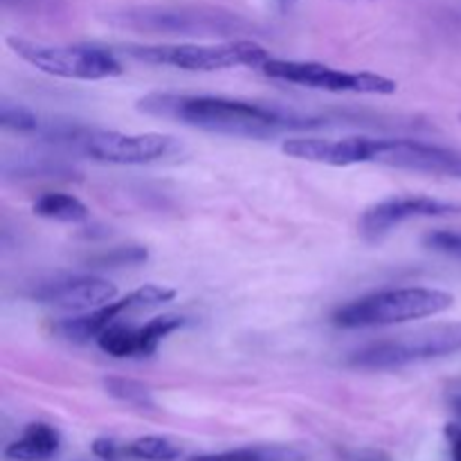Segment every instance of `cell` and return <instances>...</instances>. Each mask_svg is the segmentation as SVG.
Returning a JSON list of instances; mask_svg holds the SVG:
<instances>
[{
    "label": "cell",
    "instance_id": "cell-15",
    "mask_svg": "<svg viewBox=\"0 0 461 461\" xmlns=\"http://www.w3.org/2000/svg\"><path fill=\"white\" fill-rule=\"evenodd\" d=\"M61 448V437L48 423H30L23 437L5 448V457L12 461H50Z\"/></svg>",
    "mask_w": 461,
    "mask_h": 461
},
{
    "label": "cell",
    "instance_id": "cell-29",
    "mask_svg": "<svg viewBox=\"0 0 461 461\" xmlns=\"http://www.w3.org/2000/svg\"><path fill=\"white\" fill-rule=\"evenodd\" d=\"M3 3H5V5H9V3H12V0H3Z\"/></svg>",
    "mask_w": 461,
    "mask_h": 461
},
{
    "label": "cell",
    "instance_id": "cell-20",
    "mask_svg": "<svg viewBox=\"0 0 461 461\" xmlns=\"http://www.w3.org/2000/svg\"><path fill=\"white\" fill-rule=\"evenodd\" d=\"M126 455L140 461H176L180 457V448L165 437H140L129 444Z\"/></svg>",
    "mask_w": 461,
    "mask_h": 461
},
{
    "label": "cell",
    "instance_id": "cell-28",
    "mask_svg": "<svg viewBox=\"0 0 461 461\" xmlns=\"http://www.w3.org/2000/svg\"><path fill=\"white\" fill-rule=\"evenodd\" d=\"M358 461H385V459H381V457H365V459H358Z\"/></svg>",
    "mask_w": 461,
    "mask_h": 461
},
{
    "label": "cell",
    "instance_id": "cell-24",
    "mask_svg": "<svg viewBox=\"0 0 461 461\" xmlns=\"http://www.w3.org/2000/svg\"><path fill=\"white\" fill-rule=\"evenodd\" d=\"M430 250L461 261V230H437L423 239Z\"/></svg>",
    "mask_w": 461,
    "mask_h": 461
},
{
    "label": "cell",
    "instance_id": "cell-1",
    "mask_svg": "<svg viewBox=\"0 0 461 461\" xmlns=\"http://www.w3.org/2000/svg\"><path fill=\"white\" fill-rule=\"evenodd\" d=\"M144 115L174 120L207 133L230 135V138L264 140L286 131H304L318 126V120L295 115L282 108L243 99L214 97V95H176L151 93L138 102Z\"/></svg>",
    "mask_w": 461,
    "mask_h": 461
},
{
    "label": "cell",
    "instance_id": "cell-14",
    "mask_svg": "<svg viewBox=\"0 0 461 461\" xmlns=\"http://www.w3.org/2000/svg\"><path fill=\"white\" fill-rule=\"evenodd\" d=\"M3 174L7 178H57L70 180L77 178V169L57 156H43V153H18L16 158H5Z\"/></svg>",
    "mask_w": 461,
    "mask_h": 461
},
{
    "label": "cell",
    "instance_id": "cell-17",
    "mask_svg": "<svg viewBox=\"0 0 461 461\" xmlns=\"http://www.w3.org/2000/svg\"><path fill=\"white\" fill-rule=\"evenodd\" d=\"M95 342H97V347L104 354L113 356V358H133V356H140V329L122 324L120 320L104 329Z\"/></svg>",
    "mask_w": 461,
    "mask_h": 461
},
{
    "label": "cell",
    "instance_id": "cell-5",
    "mask_svg": "<svg viewBox=\"0 0 461 461\" xmlns=\"http://www.w3.org/2000/svg\"><path fill=\"white\" fill-rule=\"evenodd\" d=\"M455 354H461V322H446L369 342L351 351L347 365L365 372H392Z\"/></svg>",
    "mask_w": 461,
    "mask_h": 461
},
{
    "label": "cell",
    "instance_id": "cell-25",
    "mask_svg": "<svg viewBox=\"0 0 461 461\" xmlns=\"http://www.w3.org/2000/svg\"><path fill=\"white\" fill-rule=\"evenodd\" d=\"M93 453L95 457H99L102 461H117L120 459L122 450L120 446H117L113 439H108V437H99V439L93 441Z\"/></svg>",
    "mask_w": 461,
    "mask_h": 461
},
{
    "label": "cell",
    "instance_id": "cell-16",
    "mask_svg": "<svg viewBox=\"0 0 461 461\" xmlns=\"http://www.w3.org/2000/svg\"><path fill=\"white\" fill-rule=\"evenodd\" d=\"M34 214L57 223H84L88 219V207L72 194L48 192L34 201Z\"/></svg>",
    "mask_w": 461,
    "mask_h": 461
},
{
    "label": "cell",
    "instance_id": "cell-12",
    "mask_svg": "<svg viewBox=\"0 0 461 461\" xmlns=\"http://www.w3.org/2000/svg\"><path fill=\"white\" fill-rule=\"evenodd\" d=\"M376 162L396 169L419 171V174L461 178V151L421 142V140L383 138Z\"/></svg>",
    "mask_w": 461,
    "mask_h": 461
},
{
    "label": "cell",
    "instance_id": "cell-8",
    "mask_svg": "<svg viewBox=\"0 0 461 461\" xmlns=\"http://www.w3.org/2000/svg\"><path fill=\"white\" fill-rule=\"evenodd\" d=\"M261 72L270 79L313 90H327V93L392 95L399 88V84L390 77L374 75V72H342L315 61H286V59L270 57L261 66Z\"/></svg>",
    "mask_w": 461,
    "mask_h": 461
},
{
    "label": "cell",
    "instance_id": "cell-26",
    "mask_svg": "<svg viewBox=\"0 0 461 461\" xmlns=\"http://www.w3.org/2000/svg\"><path fill=\"white\" fill-rule=\"evenodd\" d=\"M444 435L450 446V461H461V423H448Z\"/></svg>",
    "mask_w": 461,
    "mask_h": 461
},
{
    "label": "cell",
    "instance_id": "cell-21",
    "mask_svg": "<svg viewBox=\"0 0 461 461\" xmlns=\"http://www.w3.org/2000/svg\"><path fill=\"white\" fill-rule=\"evenodd\" d=\"M0 126H3L5 131H14V133L39 135L41 129H43V122H41L30 108L5 99V102L0 104Z\"/></svg>",
    "mask_w": 461,
    "mask_h": 461
},
{
    "label": "cell",
    "instance_id": "cell-10",
    "mask_svg": "<svg viewBox=\"0 0 461 461\" xmlns=\"http://www.w3.org/2000/svg\"><path fill=\"white\" fill-rule=\"evenodd\" d=\"M461 214L459 201H444L432 196H392L369 205L360 216V234L376 243L399 225L417 219H446Z\"/></svg>",
    "mask_w": 461,
    "mask_h": 461
},
{
    "label": "cell",
    "instance_id": "cell-22",
    "mask_svg": "<svg viewBox=\"0 0 461 461\" xmlns=\"http://www.w3.org/2000/svg\"><path fill=\"white\" fill-rule=\"evenodd\" d=\"M149 259V250L142 246H120L111 248L108 252L93 257L90 264L97 268H129V266H140Z\"/></svg>",
    "mask_w": 461,
    "mask_h": 461
},
{
    "label": "cell",
    "instance_id": "cell-18",
    "mask_svg": "<svg viewBox=\"0 0 461 461\" xmlns=\"http://www.w3.org/2000/svg\"><path fill=\"white\" fill-rule=\"evenodd\" d=\"M104 390L113 396V399L122 401L126 405H133L140 410H151L153 408V394L144 383L133 381V378H120L111 376L104 378Z\"/></svg>",
    "mask_w": 461,
    "mask_h": 461
},
{
    "label": "cell",
    "instance_id": "cell-3",
    "mask_svg": "<svg viewBox=\"0 0 461 461\" xmlns=\"http://www.w3.org/2000/svg\"><path fill=\"white\" fill-rule=\"evenodd\" d=\"M455 297L439 288H387L347 302L333 313V324L340 329H374L412 320L435 318L453 309Z\"/></svg>",
    "mask_w": 461,
    "mask_h": 461
},
{
    "label": "cell",
    "instance_id": "cell-9",
    "mask_svg": "<svg viewBox=\"0 0 461 461\" xmlns=\"http://www.w3.org/2000/svg\"><path fill=\"white\" fill-rule=\"evenodd\" d=\"M176 297L174 288L158 286V284H147V286L131 291L129 295L122 300L111 302V304L102 306V309L86 311V313H75L72 318L61 320L54 324V333L68 342H77V345H86L90 340H97L99 333L113 322L122 320V315L140 313V311L156 309V306L167 304Z\"/></svg>",
    "mask_w": 461,
    "mask_h": 461
},
{
    "label": "cell",
    "instance_id": "cell-13",
    "mask_svg": "<svg viewBox=\"0 0 461 461\" xmlns=\"http://www.w3.org/2000/svg\"><path fill=\"white\" fill-rule=\"evenodd\" d=\"M381 147L383 138H288L282 142V153L315 165L349 167L376 162Z\"/></svg>",
    "mask_w": 461,
    "mask_h": 461
},
{
    "label": "cell",
    "instance_id": "cell-7",
    "mask_svg": "<svg viewBox=\"0 0 461 461\" xmlns=\"http://www.w3.org/2000/svg\"><path fill=\"white\" fill-rule=\"evenodd\" d=\"M7 45L32 68L61 79L99 81L124 72L115 54L97 45H50L21 36H9Z\"/></svg>",
    "mask_w": 461,
    "mask_h": 461
},
{
    "label": "cell",
    "instance_id": "cell-11",
    "mask_svg": "<svg viewBox=\"0 0 461 461\" xmlns=\"http://www.w3.org/2000/svg\"><path fill=\"white\" fill-rule=\"evenodd\" d=\"M36 304L52 306L68 313H86L117 300V286L97 275H57L39 282L30 293Z\"/></svg>",
    "mask_w": 461,
    "mask_h": 461
},
{
    "label": "cell",
    "instance_id": "cell-6",
    "mask_svg": "<svg viewBox=\"0 0 461 461\" xmlns=\"http://www.w3.org/2000/svg\"><path fill=\"white\" fill-rule=\"evenodd\" d=\"M124 52L151 66H169L187 72H216L230 68H261L270 59L264 45L252 39H232L225 43H167L126 45Z\"/></svg>",
    "mask_w": 461,
    "mask_h": 461
},
{
    "label": "cell",
    "instance_id": "cell-23",
    "mask_svg": "<svg viewBox=\"0 0 461 461\" xmlns=\"http://www.w3.org/2000/svg\"><path fill=\"white\" fill-rule=\"evenodd\" d=\"M286 455L275 453V450H259V448H239L228 450V453L216 455H198L189 461H284Z\"/></svg>",
    "mask_w": 461,
    "mask_h": 461
},
{
    "label": "cell",
    "instance_id": "cell-27",
    "mask_svg": "<svg viewBox=\"0 0 461 461\" xmlns=\"http://www.w3.org/2000/svg\"><path fill=\"white\" fill-rule=\"evenodd\" d=\"M450 408H453L455 417H457L459 423H461V394L453 396V399H450Z\"/></svg>",
    "mask_w": 461,
    "mask_h": 461
},
{
    "label": "cell",
    "instance_id": "cell-2",
    "mask_svg": "<svg viewBox=\"0 0 461 461\" xmlns=\"http://www.w3.org/2000/svg\"><path fill=\"white\" fill-rule=\"evenodd\" d=\"M41 138L106 165H151L180 153L183 144L162 133H120L81 124H43Z\"/></svg>",
    "mask_w": 461,
    "mask_h": 461
},
{
    "label": "cell",
    "instance_id": "cell-4",
    "mask_svg": "<svg viewBox=\"0 0 461 461\" xmlns=\"http://www.w3.org/2000/svg\"><path fill=\"white\" fill-rule=\"evenodd\" d=\"M108 23L140 34L167 36H234L250 30V23L239 14L205 5H149L108 14Z\"/></svg>",
    "mask_w": 461,
    "mask_h": 461
},
{
    "label": "cell",
    "instance_id": "cell-19",
    "mask_svg": "<svg viewBox=\"0 0 461 461\" xmlns=\"http://www.w3.org/2000/svg\"><path fill=\"white\" fill-rule=\"evenodd\" d=\"M185 327V318L180 315H158L140 327V356H153L167 336Z\"/></svg>",
    "mask_w": 461,
    "mask_h": 461
}]
</instances>
